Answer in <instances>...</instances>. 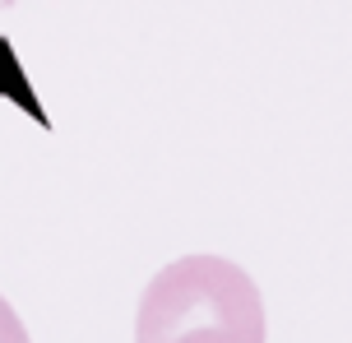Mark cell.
<instances>
[{
    "mask_svg": "<svg viewBox=\"0 0 352 343\" xmlns=\"http://www.w3.org/2000/svg\"><path fill=\"white\" fill-rule=\"evenodd\" d=\"M135 343H264V297L223 255H181L148 278Z\"/></svg>",
    "mask_w": 352,
    "mask_h": 343,
    "instance_id": "obj_1",
    "label": "cell"
},
{
    "mask_svg": "<svg viewBox=\"0 0 352 343\" xmlns=\"http://www.w3.org/2000/svg\"><path fill=\"white\" fill-rule=\"evenodd\" d=\"M0 343H28V329L19 320V311L0 297Z\"/></svg>",
    "mask_w": 352,
    "mask_h": 343,
    "instance_id": "obj_2",
    "label": "cell"
}]
</instances>
